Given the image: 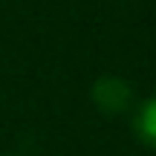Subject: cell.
I'll list each match as a JSON object with an SVG mask.
<instances>
[{
  "label": "cell",
  "mask_w": 156,
  "mask_h": 156,
  "mask_svg": "<svg viewBox=\"0 0 156 156\" xmlns=\"http://www.w3.org/2000/svg\"><path fill=\"white\" fill-rule=\"evenodd\" d=\"M90 98L107 116H119L133 104V87L119 75H101L95 78V84L90 87Z\"/></svg>",
  "instance_id": "1"
},
{
  "label": "cell",
  "mask_w": 156,
  "mask_h": 156,
  "mask_svg": "<svg viewBox=\"0 0 156 156\" xmlns=\"http://www.w3.org/2000/svg\"><path fill=\"white\" fill-rule=\"evenodd\" d=\"M133 130L147 147L156 151V95H151V98L139 107V113H136V119H133Z\"/></svg>",
  "instance_id": "2"
}]
</instances>
